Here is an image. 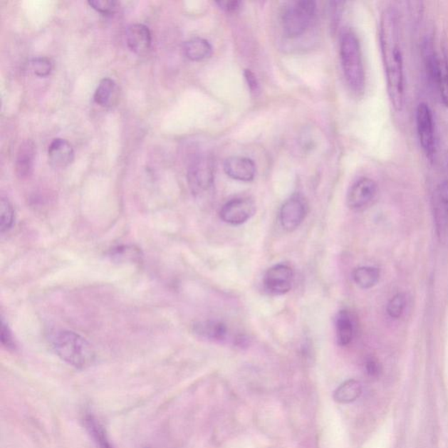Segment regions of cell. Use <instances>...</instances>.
I'll list each match as a JSON object with an SVG mask.
<instances>
[{
	"mask_svg": "<svg viewBox=\"0 0 448 448\" xmlns=\"http://www.w3.org/2000/svg\"><path fill=\"white\" fill-rule=\"evenodd\" d=\"M400 28L397 11L393 7L384 10L380 19L379 39L389 99L396 112L403 110L405 94L404 60Z\"/></svg>",
	"mask_w": 448,
	"mask_h": 448,
	"instance_id": "6da1fadb",
	"label": "cell"
},
{
	"mask_svg": "<svg viewBox=\"0 0 448 448\" xmlns=\"http://www.w3.org/2000/svg\"><path fill=\"white\" fill-rule=\"evenodd\" d=\"M51 345L56 354L76 369H85L95 361V351L91 344L78 333L59 330L51 336Z\"/></svg>",
	"mask_w": 448,
	"mask_h": 448,
	"instance_id": "7a4b0ae2",
	"label": "cell"
},
{
	"mask_svg": "<svg viewBox=\"0 0 448 448\" xmlns=\"http://www.w3.org/2000/svg\"><path fill=\"white\" fill-rule=\"evenodd\" d=\"M340 56L346 81L350 90L361 95L365 90V71L363 68L361 47L354 33L343 34L340 44Z\"/></svg>",
	"mask_w": 448,
	"mask_h": 448,
	"instance_id": "3957f363",
	"label": "cell"
},
{
	"mask_svg": "<svg viewBox=\"0 0 448 448\" xmlns=\"http://www.w3.org/2000/svg\"><path fill=\"white\" fill-rule=\"evenodd\" d=\"M316 4L313 1H293L288 4L282 15L283 30L286 37L293 39L302 36L315 17Z\"/></svg>",
	"mask_w": 448,
	"mask_h": 448,
	"instance_id": "277c9868",
	"label": "cell"
},
{
	"mask_svg": "<svg viewBox=\"0 0 448 448\" xmlns=\"http://www.w3.org/2000/svg\"><path fill=\"white\" fill-rule=\"evenodd\" d=\"M417 132L421 148L427 158L432 160L436 155V133L434 115L426 103H420L416 110Z\"/></svg>",
	"mask_w": 448,
	"mask_h": 448,
	"instance_id": "5b68a950",
	"label": "cell"
},
{
	"mask_svg": "<svg viewBox=\"0 0 448 448\" xmlns=\"http://www.w3.org/2000/svg\"><path fill=\"white\" fill-rule=\"evenodd\" d=\"M189 184L191 191L194 195H201L212 189L214 182V164L207 157H201L194 160L190 165Z\"/></svg>",
	"mask_w": 448,
	"mask_h": 448,
	"instance_id": "8992f818",
	"label": "cell"
},
{
	"mask_svg": "<svg viewBox=\"0 0 448 448\" xmlns=\"http://www.w3.org/2000/svg\"><path fill=\"white\" fill-rule=\"evenodd\" d=\"M256 212V205L251 199L239 197L232 199L220 210V218L226 224L241 225L251 219Z\"/></svg>",
	"mask_w": 448,
	"mask_h": 448,
	"instance_id": "52a82bcc",
	"label": "cell"
},
{
	"mask_svg": "<svg viewBox=\"0 0 448 448\" xmlns=\"http://www.w3.org/2000/svg\"><path fill=\"white\" fill-rule=\"evenodd\" d=\"M293 276L292 268L284 264H278L266 271L264 284L270 293L282 296L292 288Z\"/></svg>",
	"mask_w": 448,
	"mask_h": 448,
	"instance_id": "ba28073f",
	"label": "cell"
},
{
	"mask_svg": "<svg viewBox=\"0 0 448 448\" xmlns=\"http://www.w3.org/2000/svg\"><path fill=\"white\" fill-rule=\"evenodd\" d=\"M377 193V185L373 179H359L351 186L347 194L348 208L359 210L365 208L373 201Z\"/></svg>",
	"mask_w": 448,
	"mask_h": 448,
	"instance_id": "9c48e42d",
	"label": "cell"
},
{
	"mask_svg": "<svg viewBox=\"0 0 448 448\" xmlns=\"http://www.w3.org/2000/svg\"><path fill=\"white\" fill-rule=\"evenodd\" d=\"M306 213H308V206L303 198L300 195L293 197L286 201L281 209V223L282 227L287 231H293L304 221Z\"/></svg>",
	"mask_w": 448,
	"mask_h": 448,
	"instance_id": "30bf717a",
	"label": "cell"
},
{
	"mask_svg": "<svg viewBox=\"0 0 448 448\" xmlns=\"http://www.w3.org/2000/svg\"><path fill=\"white\" fill-rule=\"evenodd\" d=\"M224 167L226 174L236 181L251 182L256 175L254 160L245 157H231L225 160Z\"/></svg>",
	"mask_w": 448,
	"mask_h": 448,
	"instance_id": "8fae6325",
	"label": "cell"
},
{
	"mask_svg": "<svg viewBox=\"0 0 448 448\" xmlns=\"http://www.w3.org/2000/svg\"><path fill=\"white\" fill-rule=\"evenodd\" d=\"M126 42L130 51L142 55L148 51L152 44V34L147 26L132 24L126 30Z\"/></svg>",
	"mask_w": 448,
	"mask_h": 448,
	"instance_id": "7c38bea8",
	"label": "cell"
},
{
	"mask_svg": "<svg viewBox=\"0 0 448 448\" xmlns=\"http://www.w3.org/2000/svg\"><path fill=\"white\" fill-rule=\"evenodd\" d=\"M48 162L55 168H64L74 160L75 152L72 145L63 139L53 140L49 145Z\"/></svg>",
	"mask_w": 448,
	"mask_h": 448,
	"instance_id": "4fadbf2b",
	"label": "cell"
},
{
	"mask_svg": "<svg viewBox=\"0 0 448 448\" xmlns=\"http://www.w3.org/2000/svg\"><path fill=\"white\" fill-rule=\"evenodd\" d=\"M36 148L32 140H26L19 148L15 162V173L20 179L29 177L33 172Z\"/></svg>",
	"mask_w": 448,
	"mask_h": 448,
	"instance_id": "5bb4252c",
	"label": "cell"
},
{
	"mask_svg": "<svg viewBox=\"0 0 448 448\" xmlns=\"http://www.w3.org/2000/svg\"><path fill=\"white\" fill-rule=\"evenodd\" d=\"M337 343L340 346H348L354 338V323L352 318L345 310H342L336 316L335 321Z\"/></svg>",
	"mask_w": 448,
	"mask_h": 448,
	"instance_id": "9a60e30c",
	"label": "cell"
},
{
	"mask_svg": "<svg viewBox=\"0 0 448 448\" xmlns=\"http://www.w3.org/2000/svg\"><path fill=\"white\" fill-rule=\"evenodd\" d=\"M363 386L361 382L355 379H350L343 382L335 390L333 398L339 404H350L353 403L355 400H358L360 396L362 395Z\"/></svg>",
	"mask_w": 448,
	"mask_h": 448,
	"instance_id": "2e32d148",
	"label": "cell"
},
{
	"mask_svg": "<svg viewBox=\"0 0 448 448\" xmlns=\"http://www.w3.org/2000/svg\"><path fill=\"white\" fill-rule=\"evenodd\" d=\"M183 51L187 58L199 61L205 60L212 55V47L208 41L197 37L186 41Z\"/></svg>",
	"mask_w": 448,
	"mask_h": 448,
	"instance_id": "e0dca14e",
	"label": "cell"
},
{
	"mask_svg": "<svg viewBox=\"0 0 448 448\" xmlns=\"http://www.w3.org/2000/svg\"><path fill=\"white\" fill-rule=\"evenodd\" d=\"M197 334L205 337L207 339L223 342L228 335V328L221 321H204L194 326Z\"/></svg>",
	"mask_w": 448,
	"mask_h": 448,
	"instance_id": "ac0fdd59",
	"label": "cell"
},
{
	"mask_svg": "<svg viewBox=\"0 0 448 448\" xmlns=\"http://www.w3.org/2000/svg\"><path fill=\"white\" fill-rule=\"evenodd\" d=\"M434 88L438 90L440 102L448 108V59L446 53L439 56L438 74Z\"/></svg>",
	"mask_w": 448,
	"mask_h": 448,
	"instance_id": "d6986e66",
	"label": "cell"
},
{
	"mask_svg": "<svg viewBox=\"0 0 448 448\" xmlns=\"http://www.w3.org/2000/svg\"><path fill=\"white\" fill-rule=\"evenodd\" d=\"M380 278V271L373 266H361L353 271V279L363 289H370L377 286Z\"/></svg>",
	"mask_w": 448,
	"mask_h": 448,
	"instance_id": "ffe728a7",
	"label": "cell"
},
{
	"mask_svg": "<svg viewBox=\"0 0 448 448\" xmlns=\"http://www.w3.org/2000/svg\"><path fill=\"white\" fill-rule=\"evenodd\" d=\"M85 424L91 437L93 438L95 445L98 448H113L103 430V427L92 415H88L85 418Z\"/></svg>",
	"mask_w": 448,
	"mask_h": 448,
	"instance_id": "44dd1931",
	"label": "cell"
},
{
	"mask_svg": "<svg viewBox=\"0 0 448 448\" xmlns=\"http://www.w3.org/2000/svg\"><path fill=\"white\" fill-rule=\"evenodd\" d=\"M116 90V83L110 78H103L99 83L94 94V101L98 105L108 106L112 101L114 92Z\"/></svg>",
	"mask_w": 448,
	"mask_h": 448,
	"instance_id": "7402d4cb",
	"label": "cell"
},
{
	"mask_svg": "<svg viewBox=\"0 0 448 448\" xmlns=\"http://www.w3.org/2000/svg\"><path fill=\"white\" fill-rule=\"evenodd\" d=\"M15 220V212L13 205L9 199L1 198L0 201V229L1 233L9 231L13 228Z\"/></svg>",
	"mask_w": 448,
	"mask_h": 448,
	"instance_id": "603a6c76",
	"label": "cell"
},
{
	"mask_svg": "<svg viewBox=\"0 0 448 448\" xmlns=\"http://www.w3.org/2000/svg\"><path fill=\"white\" fill-rule=\"evenodd\" d=\"M436 207L440 217L448 219V182L440 185L435 194Z\"/></svg>",
	"mask_w": 448,
	"mask_h": 448,
	"instance_id": "cb8c5ba5",
	"label": "cell"
},
{
	"mask_svg": "<svg viewBox=\"0 0 448 448\" xmlns=\"http://www.w3.org/2000/svg\"><path fill=\"white\" fill-rule=\"evenodd\" d=\"M110 256L112 258L120 259V261L124 260V261H128V260H133L137 261L140 259V251L134 247L120 246L113 249L110 251Z\"/></svg>",
	"mask_w": 448,
	"mask_h": 448,
	"instance_id": "d4e9b609",
	"label": "cell"
},
{
	"mask_svg": "<svg viewBox=\"0 0 448 448\" xmlns=\"http://www.w3.org/2000/svg\"><path fill=\"white\" fill-rule=\"evenodd\" d=\"M31 70L33 74L39 78H45L51 74L52 71V63L51 60L46 57H36L31 61Z\"/></svg>",
	"mask_w": 448,
	"mask_h": 448,
	"instance_id": "484cf974",
	"label": "cell"
},
{
	"mask_svg": "<svg viewBox=\"0 0 448 448\" xmlns=\"http://www.w3.org/2000/svg\"><path fill=\"white\" fill-rule=\"evenodd\" d=\"M405 308V298L404 294L397 293L389 301L387 306L388 315L392 319H400L401 316L403 315Z\"/></svg>",
	"mask_w": 448,
	"mask_h": 448,
	"instance_id": "4316f807",
	"label": "cell"
},
{
	"mask_svg": "<svg viewBox=\"0 0 448 448\" xmlns=\"http://www.w3.org/2000/svg\"><path fill=\"white\" fill-rule=\"evenodd\" d=\"M89 5L98 13L105 15L113 14L117 9V2L113 0H92L89 1Z\"/></svg>",
	"mask_w": 448,
	"mask_h": 448,
	"instance_id": "83f0119b",
	"label": "cell"
},
{
	"mask_svg": "<svg viewBox=\"0 0 448 448\" xmlns=\"http://www.w3.org/2000/svg\"><path fill=\"white\" fill-rule=\"evenodd\" d=\"M1 343L6 350H14L16 348L13 334L3 317L1 318Z\"/></svg>",
	"mask_w": 448,
	"mask_h": 448,
	"instance_id": "f1b7e54d",
	"label": "cell"
},
{
	"mask_svg": "<svg viewBox=\"0 0 448 448\" xmlns=\"http://www.w3.org/2000/svg\"><path fill=\"white\" fill-rule=\"evenodd\" d=\"M365 369L369 376L377 377L381 373L382 366L376 358H370L367 360Z\"/></svg>",
	"mask_w": 448,
	"mask_h": 448,
	"instance_id": "f546056e",
	"label": "cell"
},
{
	"mask_svg": "<svg viewBox=\"0 0 448 448\" xmlns=\"http://www.w3.org/2000/svg\"><path fill=\"white\" fill-rule=\"evenodd\" d=\"M245 79H246L248 86L250 88L251 92L256 93L259 91V86L258 80H256L255 75L251 71H245L244 72Z\"/></svg>",
	"mask_w": 448,
	"mask_h": 448,
	"instance_id": "4dcf8cb0",
	"label": "cell"
},
{
	"mask_svg": "<svg viewBox=\"0 0 448 448\" xmlns=\"http://www.w3.org/2000/svg\"><path fill=\"white\" fill-rule=\"evenodd\" d=\"M220 9L225 10L226 11H236L239 10L241 6V2L239 1H219L217 3Z\"/></svg>",
	"mask_w": 448,
	"mask_h": 448,
	"instance_id": "1f68e13d",
	"label": "cell"
},
{
	"mask_svg": "<svg viewBox=\"0 0 448 448\" xmlns=\"http://www.w3.org/2000/svg\"><path fill=\"white\" fill-rule=\"evenodd\" d=\"M448 165V164H447Z\"/></svg>",
	"mask_w": 448,
	"mask_h": 448,
	"instance_id": "d6a6232c",
	"label": "cell"
},
{
	"mask_svg": "<svg viewBox=\"0 0 448 448\" xmlns=\"http://www.w3.org/2000/svg\"><path fill=\"white\" fill-rule=\"evenodd\" d=\"M149 448V447H148Z\"/></svg>",
	"mask_w": 448,
	"mask_h": 448,
	"instance_id": "836d02e7",
	"label": "cell"
}]
</instances>
